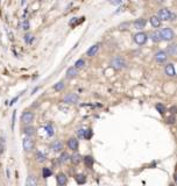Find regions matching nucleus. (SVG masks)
Instances as JSON below:
<instances>
[{"instance_id": "nucleus-1", "label": "nucleus", "mask_w": 177, "mask_h": 186, "mask_svg": "<svg viewBox=\"0 0 177 186\" xmlns=\"http://www.w3.org/2000/svg\"><path fill=\"white\" fill-rule=\"evenodd\" d=\"M111 65L113 69L116 70H122L126 68V61L121 57V56H116L112 61H111Z\"/></svg>"}, {"instance_id": "nucleus-2", "label": "nucleus", "mask_w": 177, "mask_h": 186, "mask_svg": "<svg viewBox=\"0 0 177 186\" xmlns=\"http://www.w3.org/2000/svg\"><path fill=\"white\" fill-rule=\"evenodd\" d=\"M160 35H161V38L164 40V41H173L174 37H175V33L171 28L165 27L160 32Z\"/></svg>"}, {"instance_id": "nucleus-3", "label": "nucleus", "mask_w": 177, "mask_h": 186, "mask_svg": "<svg viewBox=\"0 0 177 186\" xmlns=\"http://www.w3.org/2000/svg\"><path fill=\"white\" fill-rule=\"evenodd\" d=\"M34 140L30 137V136H27L25 140H23V142H22V147L23 149L26 150V151H30V150H33L34 149Z\"/></svg>"}, {"instance_id": "nucleus-4", "label": "nucleus", "mask_w": 177, "mask_h": 186, "mask_svg": "<svg viewBox=\"0 0 177 186\" xmlns=\"http://www.w3.org/2000/svg\"><path fill=\"white\" fill-rule=\"evenodd\" d=\"M147 40H148L147 34H146V33H142V32L138 33V34L134 36V41L137 42V44H139V45H143V44L147 42Z\"/></svg>"}, {"instance_id": "nucleus-5", "label": "nucleus", "mask_w": 177, "mask_h": 186, "mask_svg": "<svg viewBox=\"0 0 177 186\" xmlns=\"http://www.w3.org/2000/svg\"><path fill=\"white\" fill-rule=\"evenodd\" d=\"M33 120H34V113H33V112L26 111L22 113V115H21V121H22L23 123H30Z\"/></svg>"}, {"instance_id": "nucleus-6", "label": "nucleus", "mask_w": 177, "mask_h": 186, "mask_svg": "<svg viewBox=\"0 0 177 186\" xmlns=\"http://www.w3.org/2000/svg\"><path fill=\"white\" fill-rule=\"evenodd\" d=\"M170 15H171V12L168 9V8H162L160 9L157 17L161 21H167V20H170Z\"/></svg>"}, {"instance_id": "nucleus-7", "label": "nucleus", "mask_w": 177, "mask_h": 186, "mask_svg": "<svg viewBox=\"0 0 177 186\" xmlns=\"http://www.w3.org/2000/svg\"><path fill=\"white\" fill-rule=\"evenodd\" d=\"M79 97L78 94H76V93H69V94H66L65 97H64V102H66V104H76L77 101H78Z\"/></svg>"}, {"instance_id": "nucleus-8", "label": "nucleus", "mask_w": 177, "mask_h": 186, "mask_svg": "<svg viewBox=\"0 0 177 186\" xmlns=\"http://www.w3.org/2000/svg\"><path fill=\"white\" fill-rule=\"evenodd\" d=\"M168 58V54L164 51V50H160L155 54V61L157 63H164Z\"/></svg>"}, {"instance_id": "nucleus-9", "label": "nucleus", "mask_w": 177, "mask_h": 186, "mask_svg": "<svg viewBox=\"0 0 177 186\" xmlns=\"http://www.w3.org/2000/svg\"><path fill=\"white\" fill-rule=\"evenodd\" d=\"M164 72L167 76L169 77H175L176 76V71H175V66L173 63H168L165 66H164Z\"/></svg>"}, {"instance_id": "nucleus-10", "label": "nucleus", "mask_w": 177, "mask_h": 186, "mask_svg": "<svg viewBox=\"0 0 177 186\" xmlns=\"http://www.w3.org/2000/svg\"><path fill=\"white\" fill-rule=\"evenodd\" d=\"M50 149H51L54 152H59V151H61V150L63 149V144H62L61 141L56 140V141H54V142L50 144Z\"/></svg>"}, {"instance_id": "nucleus-11", "label": "nucleus", "mask_w": 177, "mask_h": 186, "mask_svg": "<svg viewBox=\"0 0 177 186\" xmlns=\"http://www.w3.org/2000/svg\"><path fill=\"white\" fill-rule=\"evenodd\" d=\"M78 135L79 137H84L86 140H89L92 135V130L91 129H79L78 130Z\"/></svg>"}, {"instance_id": "nucleus-12", "label": "nucleus", "mask_w": 177, "mask_h": 186, "mask_svg": "<svg viewBox=\"0 0 177 186\" xmlns=\"http://www.w3.org/2000/svg\"><path fill=\"white\" fill-rule=\"evenodd\" d=\"M68 146H69V148L71 149V150L76 151V150L78 149V140L75 138V137H71V138L68 141Z\"/></svg>"}, {"instance_id": "nucleus-13", "label": "nucleus", "mask_w": 177, "mask_h": 186, "mask_svg": "<svg viewBox=\"0 0 177 186\" xmlns=\"http://www.w3.org/2000/svg\"><path fill=\"white\" fill-rule=\"evenodd\" d=\"M144 26H146V20L142 18L138 19V20H135L134 21V28L135 29H138V30H140V29H143L144 28Z\"/></svg>"}, {"instance_id": "nucleus-14", "label": "nucleus", "mask_w": 177, "mask_h": 186, "mask_svg": "<svg viewBox=\"0 0 177 186\" xmlns=\"http://www.w3.org/2000/svg\"><path fill=\"white\" fill-rule=\"evenodd\" d=\"M26 185H27V186H35V185H38V179H36V177H35V176H33V174H29V176L27 177Z\"/></svg>"}, {"instance_id": "nucleus-15", "label": "nucleus", "mask_w": 177, "mask_h": 186, "mask_svg": "<svg viewBox=\"0 0 177 186\" xmlns=\"http://www.w3.org/2000/svg\"><path fill=\"white\" fill-rule=\"evenodd\" d=\"M76 76H77V69H76L75 66H71V68L68 69V71H66V77H68L69 79H72V78H75Z\"/></svg>"}, {"instance_id": "nucleus-16", "label": "nucleus", "mask_w": 177, "mask_h": 186, "mask_svg": "<svg viewBox=\"0 0 177 186\" xmlns=\"http://www.w3.org/2000/svg\"><path fill=\"white\" fill-rule=\"evenodd\" d=\"M99 50V45L98 44H96V45H92L89 50H87V53H86V55L89 56V57H92V56H96L97 55V53H98Z\"/></svg>"}, {"instance_id": "nucleus-17", "label": "nucleus", "mask_w": 177, "mask_h": 186, "mask_svg": "<svg viewBox=\"0 0 177 186\" xmlns=\"http://www.w3.org/2000/svg\"><path fill=\"white\" fill-rule=\"evenodd\" d=\"M57 184L61 185V186L66 184V176H65V174L59 173V176H57Z\"/></svg>"}, {"instance_id": "nucleus-18", "label": "nucleus", "mask_w": 177, "mask_h": 186, "mask_svg": "<svg viewBox=\"0 0 177 186\" xmlns=\"http://www.w3.org/2000/svg\"><path fill=\"white\" fill-rule=\"evenodd\" d=\"M150 23H152L153 27L158 28V27L161 26V20L158 19V17H152V18H150Z\"/></svg>"}, {"instance_id": "nucleus-19", "label": "nucleus", "mask_w": 177, "mask_h": 186, "mask_svg": "<svg viewBox=\"0 0 177 186\" xmlns=\"http://www.w3.org/2000/svg\"><path fill=\"white\" fill-rule=\"evenodd\" d=\"M167 51H168V55L175 56L177 53V45L176 44H171V45H169L168 49H167Z\"/></svg>"}, {"instance_id": "nucleus-20", "label": "nucleus", "mask_w": 177, "mask_h": 186, "mask_svg": "<svg viewBox=\"0 0 177 186\" xmlns=\"http://www.w3.org/2000/svg\"><path fill=\"white\" fill-rule=\"evenodd\" d=\"M35 157H36V161L40 162V163H43V162L47 159V156H46L43 152H41V151H38V152H36Z\"/></svg>"}, {"instance_id": "nucleus-21", "label": "nucleus", "mask_w": 177, "mask_h": 186, "mask_svg": "<svg viewBox=\"0 0 177 186\" xmlns=\"http://www.w3.org/2000/svg\"><path fill=\"white\" fill-rule=\"evenodd\" d=\"M69 161H70V155L66 154V152H63L61 155V157H59V162L61 163H68Z\"/></svg>"}, {"instance_id": "nucleus-22", "label": "nucleus", "mask_w": 177, "mask_h": 186, "mask_svg": "<svg viewBox=\"0 0 177 186\" xmlns=\"http://www.w3.org/2000/svg\"><path fill=\"white\" fill-rule=\"evenodd\" d=\"M51 174H53V172H51V170L49 167H43V170H42V177L43 178H48Z\"/></svg>"}, {"instance_id": "nucleus-23", "label": "nucleus", "mask_w": 177, "mask_h": 186, "mask_svg": "<svg viewBox=\"0 0 177 186\" xmlns=\"http://www.w3.org/2000/svg\"><path fill=\"white\" fill-rule=\"evenodd\" d=\"M84 163L86 167H91L93 165V158L91 156H86V157H84Z\"/></svg>"}, {"instance_id": "nucleus-24", "label": "nucleus", "mask_w": 177, "mask_h": 186, "mask_svg": "<svg viewBox=\"0 0 177 186\" xmlns=\"http://www.w3.org/2000/svg\"><path fill=\"white\" fill-rule=\"evenodd\" d=\"M23 133H25L27 136H32V135L35 134V131H34V128H33V127H26V128H23Z\"/></svg>"}, {"instance_id": "nucleus-25", "label": "nucleus", "mask_w": 177, "mask_h": 186, "mask_svg": "<svg viewBox=\"0 0 177 186\" xmlns=\"http://www.w3.org/2000/svg\"><path fill=\"white\" fill-rule=\"evenodd\" d=\"M150 37H152V40H153L154 42H160V41L162 40V38H161V35H160V33H158V32H154V33H152Z\"/></svg>"}, {"instance_id": "nucleus-26", "label": "nucleus", "mask_w": 177, "mask_h": 186, "mask_svg": "<svg viewBox=\"0 0 177 186\" xmlns=\"http://www.w3.org/2000/svg\"><path fill=\"white\" fill-rule=\"evenodd\" d=\"M76 182H77V184H84L86 182V178H85L84 174H77L76 176Z\"/></svg>"}, {"instance_id": "nucleus-27", "label": "nucleus", "mask_w": 177, "mask_h": 186, "mask_svg": "<svg viewBox=\"0 0 177 186\" xmlns=\"http://www.w3.org/2000/svg\"><path fill=\"white\" fill-rule=\"evenodd\" d=\"M70 159H71V161H72L75 164H78L79 162L82 161V157L79 156L78 154H75V155H72V156H71V158H70Z\"/></svg>"}, {"instance_id": "nucleus-28", "label": "nucleus", "mask_w": 177, "mask_h": 186, "mask_svg": "<svg viewBox=\"0 0 177 186\" xmlns=\"http://www.w3.org/2000/svg\"><path fill=\"white\" fill-rule=\"evenodd\" d=\"M33 41H34V36H33V34H29V33H28V34H26V35H25V42H26V43L30 44Z\"/></svg>"}, {"instance_id": "nucleus-29", "label": "nucleus", "mask_w": 177, "mask_h": 186, "mask_svg": "<svg viewBox=\"0 0 177 186\" xmlns=\"http://www.w3.org/2000/svg\"><path fill=\"white\" fill-rule=\"evenodd\" d=\"M85 66V61L84 59H78L77 62H76V64H75V68L76 69H83Z\"/></svg>"}, {"instance_id": "nucleus-30", "label": "nucleus", "mask_w": 177, "mask_h": 186, "mask_svg": "<svg viewBox=\"0 0 177 186\" xmlns=\"http://www.w3.org/2000/svg\"><path fill=\"white\" fill-rule=\"evenodd\" d=\"M156 110H157L161 114H164L165 112H167V108H165V106L164 105H162V104H157L156 105Z\"/></svg>"}, {"instance_id": "nucleus-31", "label": "nucleus", "mask_w": 177, "mask_h": 186, "mask_svg": "<svg viewBox=\"0 0 177 186\" xmlns=\"http://www.w3.org/2000/svg\"><path fill=\"white\" fill-rule=\"evenodd\" d=\"M44 129H46V131L48 133V136H53V135H54V129H53V127H51L50 125L46 126V127H44Z\"/></svg>"}, {"instance_id": "nucleus-32", "label": "nucleus", "mask_w": 177, "mask_h": 186, "mask_svg": "<svg viewBox=\"0 0 177 186\" xmlns=\"http://www.w3.org/2000/svg\"><path fill=\"white\" fill-rule=\"evenodd\" d=\"M63 87H64V81H59V83L54 86V89H55L56 91H62Z\"/></svg>"}, {"instance_id": "nucleus-33", "label": "nucleus", "mask_w": 177, "mask_h": 186, "mask_svg": "<svg viewBox=\"0 0 177 186\" xmlns=\"http://www.w3.org/2000/svg\"><path fill=\"white\" fill-rule=\"evenodd\" d=\"M22 29H23V30H28V29H29V22H28V20H25V21H23V23H22Z\"/></svg>"}, {"instance_id": "nucleus-34", "label": "nucleus", "mask_w": 177, "mask_h": 186, "mask_svg": "<svg viewBox=\"0 0 177 186\" xmlns=\"http://www.w3.org/2000/svg\"><path fill=\"white\" fill-rule=\"evenodd\" d=\"M167 122H168V123H174V122H175V116L173 115V116L168 118V119H167Z\"/></svg>"}, {"instance_id": "nucleus-35", "label": "nucleus", "mask_w": 177, "mask_h": 186, "mask_svg": "<svg viewBox=\"0 0 177 186\" xmlns=\"http://www.w3.org/2000/svg\"><path fill=\"white\" fill-rule=\"evenodd\" d=\"M12 128H14V122H15V111L13 112V118H12Z\"/></svg>"}, {"instance_id": "nucleus-36", "label": "nucleus", "mask_w": 177, "mask_h": 186, "mask_svg": "<svg viewBox=\"0 0 177 186\" xmlns=\"http://www.w3.org/2000/svg\"><path fill=\"white\" fill-rule=\"evenodd\" d=\"M170 112H171V114L175 115V113H176V106H173V107L170 108Z\"/></svg>"}, {"instance_id": "nucleus-37", "label": "nucleus", "mask_w": 177, "mask_h": 186, "mask_svg": "<svg viewBox=\"0 0 177 186\" xmlns=\"http://www.w3.org/2000/svg\"><path fill=\"white\" fill-rule=\"evenodd\" d=\"M128 25H129V23H127V22H126V23H122V25H120V29H125V27H127Z\"/></svg>"}, {"instance_id": "nucleus-38", "label": "nucleus", "mask_w": 177, "mask_h": 186, "mask_svg": "<svg viewBox=\"0 0 177 186\" xmlns=\"http://www.w3.org/2000/svg\"><path fill=\"white\" fill-rule=\"evenodd\" d=\"M4 152V143H2V141H1V144H0V155Z\"/></svg>"}, {"instance_id": "nucleus-39", "label": "nucleus", "mask_w": 177, "mask_h": 186, "mask_svg": "<svg viewBox=\"0 0 177 186\" xmlns=\"http://www.w3.org/2000/svg\"><path fill=\"white\" fill-rule=\"evenodd\" d=\"M121 1H122V0H114V1H113V5H119V4H121Z\"/></svg>"}, {"instance_id": "nucleus-40", "label": "nucleus", "mask_w": 177, "mask_h": 186, "mask_svg": "<svg viewBox=\"0 0 177 186\" xmlns=\"http://www.w3.org/2000/svg\"><path fill=\"white\" fill-rule=\"evenodd\" d=\"M6 173H7V178H9V171H8V169L6 170Z\"/></svg>"}, {"instance_id": "nucleus-41", "label": "nucleus", "mask_w": 177, "mask_h": 186, "mask_svg": "<svg viewBox=\"0 0 177 186\" xmlns=\"http://www.w3.org/2000/svg\"><path fill=\"white\" fill-rule=\"evenodd\" d=\"M26 1H27V0H21V5H25V4H26Z\"/></svg>"}, {"instance_id": "nucleus-42", "label": "nucleus", "mask_w": 177, "mask_h": 186, "mask_svg": "<svg viewBox=\"0 0 177 186\" xmlns=\"http://www.w3.org/2000/svg\"><path fill=\"white\" fill-rule=\"evenodd\" d=\"M157 2H164V0H156Z\"/></svg>"}]
</instances>
